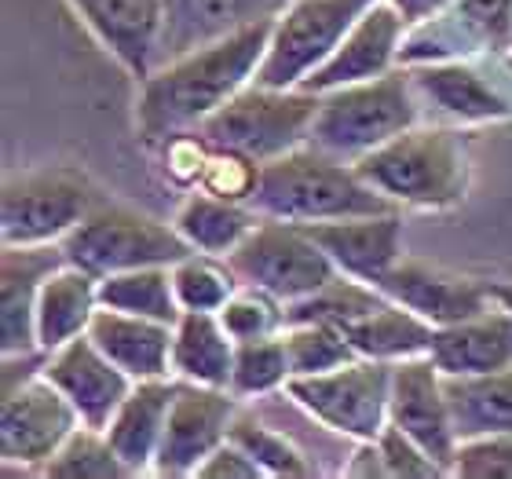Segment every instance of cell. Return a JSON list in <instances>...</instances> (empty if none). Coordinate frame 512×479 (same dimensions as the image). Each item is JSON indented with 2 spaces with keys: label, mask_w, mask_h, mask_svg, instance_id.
<instances>
[{
  "label": "cell",
  "mask_w": 512,
  "mask_h": 479,
  "mask_svg": "<svg viewBox=\"0 0 512 479\" xmlns=\"http://www.w3.org/2000/svg\"><path fill=\"white\" fill-rule=\"evenodd\" d=\"M421 110H432L443 125H483V121L512 118V103L502 88L469 66L465 59L406 66Z\"/></svg>",
  "instance_id": "obj_20"
},
{
  "label": "cell",
  "mask_w": 512,
  "mask_h": 479,
  "mask_svg": "<svg viewBox=\"0 0 512 479\" xmlns=\"http://www.w3.org/2000/svg\"><path fill=\"white\" fill-rule=\"evenodd\" d=\"M450 476L465 479H512V436L461 439Z\"/></svg>",
  "instance_id": "obj_38"
},
{
  "label": "cell",
  "mask_w": 512,
  "mask_h": 479,
  "mask_svg": "<svg viewBox=\"0 0 512 479\" xmlns=\"http://www.w3.org/2000/svg\"><path fill=\"white\" fill-rule=\"evenodd\" d=\"M271 26L275 19L253 22L231 37L161 63L147 81H139V139L150 147H165L169 139L194 132L242 88L253 85L271 44Z\"/></svg>",
  "instance_id": "obj_1"
},
{
  "label": "cell",
  "mask_w": 512,
  "mask_h": 479,
  "mask_svg": "<svg viewBox=\"0 0 512 479\" xmlns=\"http://www.w3.org/2000/svg\"><path fill=\"white\" fill-rule=\"evenodd\" d=\"M341 330L363 359H384V362H403V359H414V355H428L432 352V337H436L432 322H425L421 315H414V311L395 304V300H384L374 311L344 322Z\"/></svg>",
  "instance_id": "obj_29"
},
{
  "label": "cell",
  "mask_w": 512,
  "mask_h": 479,
  "mask_svg": "<svg viewBox=\"0 0 512 479\" xmlns=\"http://www.w3.org/2000/svg\"><path fill=\"white\" fill-rule=\"evenodd\" d=\"M512 0H450L432 19L410 26L399 48V63H443L472 52H509Z\"/></svg>",
  "instance_id": "obj_12"
},
{
  "label": "cell",
  "mask_w": 512,
  "mask_h": 479,
  "mask_svg": "<svg viewBox=\"0 0 512 479\" xmlns=\"http://www.w3.org/2000/svg\"><path fill=\"white\" fill-rule=\"evenodd\" d=\"M81 425L85 421L74 403L44 377V370L8 388L0 403V454H4L8 476H15L19 469L44 472Z\"/></svg>",
  "instance_id": "obj_11"
},
{
  "label": "cell",
  "mask_w": 512,
  "mask_h": 479,
  "mask_svg": "<svg viewBox=\"0 0 512 479\" xmlns=\"http://www.w3.org/2000/svg\"><path fill=\"white\" fill-rule=\"evenodd\" d=\"M395 362L384 359H352L330 373L315 377H289V399L315 417L322 428L355 443L377 439L388 425V399H392Z\"/></svg>",
  "instance_id": "obj_8"
},
{
  "label": "cell",
  "mask_w": 512,
  "mask_h": 479,
  "mask_svg": "<svg viewBox=\"0 0 512 479\" xmlns=\"http://www.w3.org/2000/svg\"><path fill=\"white\" fill-rule=\"evenodd\" d=\"M388 425L403 428L417 447H425L432 458L447 469L458 454V432L450 417V399L443 373L432 362V355L395 362L392 370V399H388Z\"/></svg>",
  "instance_id": "obj_14"
},
{
  "label": "cell",
  "mask_w": 512,
  "mask_h": 479,
  "mask_svg": "<svg viewBox=\"0 0 512 479\" xmlns=\"http://www.w3.org/2000/svg\"><path fill=\"white\" fill-rule=\"evenodd\" d=\"M432 362L443 377H480L512 366V308L498 300L476 319L436 326Z\"/></svg>",
  "instance_id": "obj_23"
},
{
  "label": "cell",
  "mask_w": 512,
  "mask_h": 479,
  "mask_svg": "<svg viewBox=\"0 0 512 479\" xmlns=\"http://www.w3.org/2000/svg\"><path fill=\"white\" fill-rule=\"evenodd\" d=\"M99 311V278L88 275L85 267L66 260L44 278L37 297V344L41 352H55L74 337L88 333Z\"/></svg>",
  "instance_id": "obj_26"
},
{
  "label": "cell",
  "mask_w": 512,
  "mask_h": 479,
  "mask_svg": "<svg viewBox=\"0 0 512 479\" xmlns=\"http://www.w3.org/2000/svg\"><path fill=\"white\" fill-rule=\"evenodd\" d=\"M381 293L395 304L410 308L432 326H454V322L476 319L487 308L498 304L494 282L483 278L458 275L439 264L417 260V256H403L399 264L388 271L381 282Z\"/></svg>",
  "instance_id": "obj_15"
},
{
  "label": "cell",
  "mask_w": 512,
  "mask_h": 479,
  "mask_svg": "<svg viewBox=\"0 0 512 479\" xmlns=\"http://www.w3.org/2000/svg\"><path fill=\"white\" fill-rule=\"evenodd\" d=\"M454 432L472 436H512V366L480 377H443Z\"/></svg>",
  "instance_id": "obj_30"
},
{
  "label": "cell",
  "mask_w": 512,
  "mask_h": 479,
  "mask_svg": "<svg viewBox=\"0 0 512 479\" xmlns=\"http://www.w3.org/2000/svg\"><path fill=\"white\" fill-rule=\"evenodd\" d=\"M414 125H421V99L410 70H388L374 81L322 92L308 143L355 165Z\"/></svg>",
  "instance_id": "obj_4"
},
{
  "label": "cell",
  "mask_w": 512,
  "mask_h": 479,
  "mask_svg": "<svg viewBox=\"0 0 512 479\" xmlns=\"http://www.w3.org/2000/svg\"><path fill=\"white\" fill-rule=\"evenodd\" d=\"M377 447L384 454V465H388V476H403V479H428V476H447V469L439 465L425 447H417L414 439L406 436L403 428L384 425V432L377 436Z\"/></svg>",
  "instance_id": "obj_40"
},
{
  "label": "cell",
  "mask_w": 512,
  "mask_h": 479,
  "mask_svg": "<svg viewBox=\"0 0 512 479\" xmlns=\"http://www.w3.org/2000/svg\"><path fill=\"white\" fill-rule=\"evenodd\" d=\"M494 293H498V300H505L512 308V282H494Z\"/></svg>",
  "instance_id": "obj_43"
},
{
  "label": "cell",
  "mask_w": 512,
  "mask_h": 479,
  "mask_svg": "<svg viewBox=\"0 0 512 479\" xmlns=\"http://www.w3.org/2000/svg\"><path fill=\"white\" fill-rule=\"evenodd\" d=\"M256 176H260V165L242 154H231V150H216L209 147V158H205L202 180L198 187L220 194V198H235V202H249L256 191Z\"/></svg>",
  "instance_id": "obj_39"
},
{
  "label": "cell",
  "mask_w": 512,
  "mask_h": 479,
  "mask_svg": "<svg viewBox=\"0 0 512 479\" xmlns=\"http://www.w3.org/2000/svg\"><path fill=\"white\" fill-rule=\"evenodd\" d=\"M286 381H289V359H286L282 333L260 337V341H238L235 370H231V392L238 399L286 388Z\"/></svg>",
  "instance_id": "obj_36"
},
{
  "label": "cell",
  "mask_w": 512,
  "mask_h": 479,
  "mask_svg": "<svg viewBox=\"0 0 512 479\" xmlns=\"http://www.w3.org/2000/svg\"><path fill=\"white\" fill-rule=\"evenodd\" d=\"M99 308L128 311V315H143V319H158L176 326L183 315L180 297H176V282H172V267H132L118 275L99 278Z\"/></svg>",
  "instance_id": "obj_31"
},
{
  "label": "cell",
  "mask_w": 512,
  "mask_h": 479,
  "mask_svg": "<svg viewBox=\"0 0 512 479\" xmlns=\"http://www.w3.org/2000/svg\"><path fill=\"white\" fill-rule=\"evenodd\" d=\"M406 19L395 11L392 0H377L374 8L366 11L363 19L355 22L341 48L315 70L300 88L308 92H333L344 85H359V81H374V77L388 74L399 63V48L406 37Z\"/></svg>",
  "instance_id": "obj_18"
},
{
  "label": "cell",
  "mask_w": 512,
  "mask_h": 479,
  "mask_svg": "<svg viewBox=\"0 0 512 479\" xmlns=\"http://www.w3.org/2000/svg\"><path fill=\"white\" fill-rule=\"evenodd\" d=\"M165 26H161V63L205 48V44L231 37L253 22L278 19L289 0H161Z\"/></svg>",
  "instance_id": "obj_22"
},
{
  "label": "cell",
  "mask_w": 512,
  "mask_h": 479,
  "mask_svg": "<svg viewBox=\"0 0 512 479\" xmlns=\"http://www.w3.org/2000/svg\"><path fill=\"white\" fill-rule=\"evenodd\" d=\"M59 245L70 264L85 267L96 278L132 267H172L194 253L172 224H161L154 216L118 202H99Z\"/></svg>",
  "instance_id": "obj_6"
},
{
  "label": "cell",
  "mask_w": 512,
  "mask_h": 479,
  "mask_svg": "<svg viewBox=\"0 0 512 479\" xmlns=\"http://www.w3.org/2000/svg\"><path fill=\"white\" fill-rule=\"evenodd\" d=\"M88 337L99 344L118 370H125L132 381H158L172 377V326L128 311L99 308Z\"/></svg>",
  "instance_id": "obj_24"
},
{
  "label": "cell",
  "mask_w": 512,
  "mask_h": 479,
  "mask_svg": "<svg viewBox=\"0 0 512 479\" xmlns=\"http://www.w3.org/2000/svg\"><path fill=\"white\" fill-rule=\"evenodd\" d=\"M282 344H286L289 377H315L359 359L352 341L333 322H289L282 330Z\"/></svg>",
  "instance_id": "obj_32"
},
{
  "label": "cell",
  "mask_w": 512,
  "mask_h": 479,
  "mask_svg": "<svg viewBox=\"0 0 512 479\" xmlns=\"http://www.w3.org/2000/svg\"><path fill=\"white\" fill-rule=\"evenodd\" d=\"M44 377L74 403L81 421L88 428H99V432H107V425L118 414V406L125 403V395L136 384L125 370H118L107 355L99 352V344L88 333H81L70 344L48 352Z\"/></svg>",
  "instance_id": "obj_17"
},
{
  "label": "cell",
  "mask_w": 512,
  "mask_h": 479,
  "mask_svg": "<svg viewBox=\"0 0 512 479\" xmlns=\"http://www.w3.org/2000/svg\"><path fill=\"white\" fill-rule=\"evenodd\" d=\"M194 476H202V479H260L264 469L249 458L246 450L238 447L235 439H227V443H220V447L198 465Z\"/></svg>",
  "instance_id": "obj_41"
},
{
  "label": "cell",
  "mask_w": 512,
  "mask_h": 479,
  "mask_svg": "<svg viewBox=\"0 0 512 479\" xmlns=\"http://www.w3.org/2000/svg\"><path fill=\"white\" fill-rule=\"evenodd\" d=\"M238 447L246 450L249 458L264 469V476H289V479H304L311 476V461L308 454L293 443L289 436H282V432H275V428L260 425L256 417L249 414H238L235 425H231V436Z\"/></svg>",
  "instance_id": "obj_35"
},
{
  "label": "cell",
  "mask_w": 512,
  "mask_h": 479,
  "mask_svg": "<svg viewBox=\"0 0 512 479\" xmlns=\"http://www.w3.org/2000/svg\"><path fill=\"white\" fill-rule=\"evenodd\" d=\"M172 282L183 311H220L242 282L224 256L187 253L172 264Z\"/></svg>",
  "instance_id": "obj_33"
},
{
  "label": "cell",
  "mask_w": 512,
  "mask_h": 479,
  "mask_svg": "<svg viewBox=\"0 0 512 479\" xmlns=\"http://www.w3.org/2000/svg\"><path fill=\"white\" fill-rule=\"evenodd\" d=\"M395 11L406 19V26H417V22L432 19L436 11H443L450 4V0H392Z\"/></svg>",
  "instance_id": "obj_42"
},
{
  "label": "cell",
  "mask_w": 512,
  "mask_h": 479,
  "mask_svg": "<svg viewBox=\"0 0 512 479\" xmlns=\"http://www.w3.org/2000/svg\"><path fill=\"white\" fill-rule=\"evenodd\" d=\"M63 264V245H4V256H0L4 355L41 352V344H37V297H41L44 278Z\"/></svg>",
  "instance_id": "obj_21"
},
{
  "label": "cell",
  "mask_w": 512,
  "mask_h": 479,
  "mask_svg": "<svg viewBox=\"0 0 512 479\" xmlns=\"http://www.w3.org/2000/svg\"><path fill=\"white\" fill-rule=\"evenodd\" d=\"M216 315L235 341H260V337H275L286 330V300H278L275 293L260 286H246V282L231 293V300Z\"/></svg>",
  "instance_id": "obj_37"
},
{
  "label": "cell",
  "mask_w": 512,
  "mask_h": 479,
  "mask_svg": "<svg viewBox=\"0 0 512 479\" xmlns=\"http://www.w3.org/2000/svg\"><path fill=\"white\" fill-rule=\"evenodd\" d=\"M180 381L176 377H158V381H136L125 403L118 406L114 421L107 425L110 447L118 450V458L128 465L132 476L154 472L161 436L169 425L172 403H176Z\"/></svg>",
  "instance_id": "obj_25"
},
{
  "label": "cell",
  "mask_w": 512,
  "mask_h": 479,
  "mask_svg": "<svg viewBox=\"0 0 512 479\" xmlns=\"http://www.w3.org/2000/svg\"><path fill=\"white\" fill-rule=\"evenodd\" d=\"M99 202V187L81 169L44 165L11 172L0 194L4 245H59Z\"/></svg>",
  "instance_id": "obj_7"
},
{
  "label": "cell",
  "mask_w": 512,
  "mask_h": 479,
  "mask_svg": "<svg viewBox=\"0 0 512 479\" xmlns=\"http://www.w3.org/2000/svg\"><path fill=\"white\" fill-rule=\"evenodd\" d=\"M44 476H55V479H118V476H132V472H128V465L118 458V450L110 447L107 432L81 425L74 436L63 443V450L48 461Z\"/></svg>",
  "instance_id": "obj_34"
},
{
  "label": "cell",
  "mask_w": 512,
  "mask_h": 479,
  "mask_svg": "<svg viewBox=\"0 0 512 479\" xmlns=\"http://www.w3.org/2000/svg\"><path fill=\"white\" fill-rule=\"evenodd\" d=\"M249 205L260 216H275L286 224H326L348 216L399 213V205L374 191L355 172L352 161L333 158L315 143L264 161Z\"/></svg>",
  "instance_id": "obj_2"
},
{
  "label": "cell",
  "mask_w": 512,
  "mask_h": 479,
  "mask_svg": "<svg viewBox=\"0 0 512 479\" xmlns=\"http://www.w3.org/2000/svg\"><path fill=\"white\" fill-rule=\"evenodd\" d=\"M256 224H260V213L249 202L220 198L205 187L187 194L176 216H172V227L180 231V238L191 245L194 253L224 256V260L235 253Z\"/></svg>",
  "instance_id": "obj_28"
},
{
  "label": "cell",
  "mask_w": 512,
  "mask_h": 479,
  "mask_svg": "<svg viewBox=\"0 0 512 479\" xmlns=\"http://www.w3.org/2000/svg\"><path fill=\"white\" fill-rule=\"evenodd\" d=\"M374 4L377 0H289V8L271 26L256 85L300 88Z\"/></svg>",
  "instance_id": "obj_9"
},
{
  "label": "cell",
  "mask_w": 512,
  "mask_h": 479,
  "mask_svg": "<svg viewBox=\"0 0 512 479\" xmlns=\"http://www.w3.org/2000/svg\"><path fill=\"white\" fill-rule=\"evenodd\" d=\"M227 264L235 267L238 282L267 289L286 304L319 293L341 275L326 249L304 227L275 216H260V224L227 256Z\"/></svg>",
  "instance_id": "obj_10"
},
{
  "label": "cell",
  "mask_w": 512,
  "mask_h": 479,
  "mask_svg": "<svg viewBox=\"0 0 512 479\" xmlns=\"http://www.w3.org/2000/svg\"><path fill=\"white\" fill-rule=\"evenodd\" d=\"M315 242L326 249L337 271L359 278L366 286H377L403 260V216H348V220H326V224H300Z\"/></svg>",
  "instance_id": "obj_19"
},
{
  "label": "cell",
  "mask_w": 512,
  "mask_h": 479,
  "mask_svg": "<svg viewBox=\"0 0 512 479\" xmlns=\"http://www.w3.org/2000/svg\"><path fill=\"white\" fill-rule=\"evenodd\" d=\"M238 417V395L231 388L180 381L169 425L161 436L154 472L158 476H194L220 443H227Z\"/></svg>",
  "instance_id": "obj_13"
},
{
  "label": "cell",
  "mask_w": 512,
  "mask_h": 479,
  "mask_svg": "<svg viewBox=\"0 0 512 479\" xmlns=\"http://www.w3.org/2000/svg\"><path fill=\"white\" fill-rule=\"evenodd\" d=\"M88 33L114 55L136 81H147L161 66V0H66Z\"/></svg>",
  "instance_id": "obj_16"
},
{
  "label": "cell",
  "mask_w": 512,
  "mask_h": 479,
  "mask_svg": "<svg viewBox=\"0 0 512 479\" xmlns=\"http://www.w3.org/2000/svg\"><path fill=\"white\" fill-rule=\"evenodd\" d=\"M238 341L216 311H183L172 326V377L187 384L231 388Z\"/></svg>",
  "instance_id": "obj_27"
},
{
  "label": "cell",
  "mask_w": 512,
  "mask_h": 479,
  "mask_svg": "<svg viewBox=\"0 0 512 479\" xmlns=\"http://www.w3.org/2000/svg\"><path fill=\"white\" fill-rule=\"evenodd\" d=\"M509 52H512V48H509Z\"/></svg>",
  "instance_id": "obj_44"
},
{
  "label": "cell",
  "mask_w": 512,
  "mask_h": 479,
  "mask_svg": "<svg viewBox=\"0 0 512 479\" xmlns=\"http://www.w3.org/2000/svg\"><path fill=\"white\" fill-rule=\"evenodd\" d=\"M355 172L399 209H454L469 194V154L450 125H414L355 161Z\"/></svg>",
  "instance_id": "obj_3"
},
{
  "label": "cell",
  "mask_w": 512,
  "mask_h": 479,
  "mask_svg": "<svg viewBox=\"0 0 512 479\" xmlns=\"http://www.w3.org/2000/svg\"><path fill=\"white\" fill-rule=\"evenodd\" d=\"M319 99V92H308V88H267L253 81L194 132L209 147L231 150L264 165L308 143Z\"/></svg>",
  "instance_id": "obj_5"
}]
</instances>
